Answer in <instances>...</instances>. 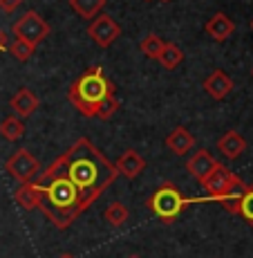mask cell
<instances>
[{"mask_svg": "<svg viewBox=\"0 0 253 258\" xmlns=\"http://www.w3.org/2000/svg\"><path fill=\"white\" fill-rule=\"evenodd\" d=\"M117 110H119L117 97H115V94H108V97L97 106V110H94V117H99V119H103V121H108V119L115 115Z\"/></svg>", "mask_w": 253, "mask_h": 258, "instance_id": "21", "label": "cell"}, {"mask_svg": "<svg viewBox=\"0 0 253 258\" xmlns=\"http://www.w3.org/2000/svg\"><path fill=\"white\" fill-rule=\"evenodd\" d=\"M103 218H106V222L110 227H121L123 222L128 220L126 205H121V202H112V205L106 209V213H103Z\"/></svg>", "mask_w": 253, "mask_h": 258, "instance_id": "20", "label": "cell"}, {"mask_svg": "<svg viewBox=\"0 0 253 258\" xmlns=\"http://www.w3.org/2000/svg\"><path fill=\"white\" fill-rule=\"evenodd\" d=\"M163 45H166V43H163V38H159L157 36V34H146V36H143V41L139 43V49H141L143 54H146V56H150V58H159V54H161V49H163Z\"/></svg>", "mask_w": 253, "mask_h": 258, "instance_id": "19", "label": "cell"}, {"mask_svg": "<svg viewBox=\"0 0 253 258\" xmlns=\"http://www.w3.org/2000/svg\"><path fill=\"white\" fill-rule=\"evenodd\" d=\"M38 97L34 94L29 88H21L16 94L12 97V101H9V106H12V110L16 112V117H32L34 112H36V108H38Z\"/></svg>", "mask_w": 253, "mask_h": 258, "instance_id": "8", "label": "cell"}, {"mask_svg": "<svg viewBox=\"0 0 253 258\" xmlns=\"http://www.w3.org/2000/svg\"><path fill=\"white\" fill-rule=\"evenodd\" d=\"M157 61H159L161 66L166 68V70H175V68L180 66L182 61H184V52H182V49L177 47L175 43H166Z\"/></svg>", "mask_w": 253, "mask_h": 258, "instance_id": "18", "label": "cell"}, {"mask_svg": "<svg viewBox=\"0 0 253 258\" xmlns=\"http://www.w3.org/2000/svg\"><path fill=\"white\" fill-rule=\"evenodd\" d=\"M88 36L97 43L99 47H110L112 43L121 36V27L110 14H99L92 18V23L88 25Z\"/></svg>", "mask_w": 253, "mask_h": 258, "instance_id": "4", "label": "cell"}, {"mask_svg": "<svg viewBox=\"0 0 253 258\" xmlns=\"http://www.w3.org/2000/svg\"><path fill=\"white\" fill-rule=\"evenodd\" d=\"M166 146L171 148L175 155H186V153L195 146V137H193V133L188 131V128L177 126V128H173V133L166 137Z\"/></svg>", "mask_w": 253, "mask_h": 258, "instance_id": "13", "label": "cell"}, {"mask_svg": "<svg viewBox=\"0 0 253 258\" xmlns=\"http://www.w3.org/2000/svg\"><path fill=\"white\" fill-rule=\"evenodd\" d=\"M14 200H16L25 211H29V209H36L38 207L41 196H38V188L34 182H23V184L16 188V193H14Z\"/></svg>", "mask_w": 253, "mask_h": 258, "instance_id": "15", "label": "cell"}, {"mask_svg": "<svg viewBox=\"0 0 253 258\" xmlns=\"http://www.w3.org/2000/svg\"><path fill=\"white\" fill-rule=\"evenodd\" d=\"M244 191H246V184L240 180V177H235V180H233L231 184L215 198V200H220V205L224 207L229 213H240V202H242Z\"/></svg>", "mask_w": 253, "mask_h": 258, "instance_id": "10", "label": "cell"}, {"mask_svg": "<svg viewBox=\"0 0 253 258\" xmlns=\"http://www.w3.org/2000/svg\"><path fill=\"white\" fill-rule=\"evenodd\" d=\"M251 74H253V68H251Z\"/></svg>", "mask_w": 253, "mask_h": 258, "instance_id": "30", "label": "cell"}, {"mask_svg": "<svg viewBox=\"0 0 253 258\" xmlns=\"http://www.w3.org/2000/svg\"><path fill=\"white\" fill-rule=\"evenodd\" d=\"M217 148L222 151V155L229 160H237L242 153L246 151V140L237 131H226L224 135L217 140Z\"/></svg>", "mask_w": 253, "mask_h": 258, "instance_id": "12", "label": "cell"}, {"mask_svg": "<svg viewBox=\"0 0 253 258\" xmlns=\"http://www.w3.org/2000/svg\"><path fill=\"white\" fill-rule=\"evenodd\" d=\"M0 49H7V36H5V32H0Z\"/></svg>", "mask_w": 253, "mask_h": 258, "instance_id": "25", "label": "cell"}, {"mask_svg": "<svg viewBox=\"0 0 253 258\" xmlns=\"http://www.w3.org/2000/svg\"><path fill=\"white\" fill-rule=\"evenodd\" d=\"M130 258H139V256H130Z\"/></svg>", "mask_w": 253, "mask_h": 258, "instance_id": "29", "label": "cell"}, {"mask_svg": "<svg viewBox=\"0 0 253 258\" xmlns=\"http://www.w3.org/2000/svg\"><path fill=\"white\" fill-rule=\"evenodd\" d=\"M23 133H25V123L16 115L7 117L3 123H0V137H3V140H7V142L21 140Z\"/></svg>", "mask_w": 253, "mask_h": 258, "instance_id": "17", "label": "cell"}, {"mask_svg": "<svg viewBox=\"0 0 253 258\" xmlns=\"http://www.w3.org/2000/svg\"><path fill=\"white\" fill-rule=\"evenodd\" d=\"M215 166H217V160H215V157H213L208 151H204V148H200V151H197L193 157H188V162H186L188 173H191L193 177H197L200 182L204 180V177H206Z\"/></svg>", "mask_w": 253, "mask_h": 258, "instance_id": "9", "label": "cell"}, {"mask_svg": "<svg viewBox=\"0 0 253 258\" xmlns=\"http://www.w3.org/2000/svg\"><path fill=\"white\" fill-rule=\"evenodd\" d=\"M117 166V173L123 177H128V180H135L139 173L146 168V160H143L141 155H139L137 151H126L121 157L115 162Z\"/></svg>", "mask_w": 253, "mask_h": 258, "instance_id": "11", "label": "cell"}, {"mask_svg": "<svg viewBox=\"0 0 253 258\" xmlns=\"http://www.w3.org/2000/svg\"><path fill=\"white\" fill-rule=\"evenodd\" d=\"M69 7H72L81 18L92 21V18L99 16L101 9L106 7V0H69Z\"/></svg>", "mask_w": 253, "mask_h": 258, "instance_id": "16", "label": "cell"}, {"mask_svg": "<svg viewBox=\"0 0 253 258\" xmlns=\"http://www.w3.org/2000/svg\"><path fill=\"white\" fill-rule=\"evenodd\" d=\"M115 92L112 81L106 77V72L99 66L90 68L76 79V81L69 86L67 99L74 103V108H78L83 117H94L97 106L108 97V94Z\"/></svg>", "mask_w": 253, "mask_h": 258, "instance_id": "1", "label": "cell"}, {"mask_svg": "<svg viewBox=\"0 0 253 258\" xmlns=\"http://www.w3.org/2000/svg\"><path fill=\"white\" fill-rule=\"evenodd\" d=\"M38 166H41V164H38V160L27 151V148H21V151H16L7 160V164H5L7 173L12 177H16L21 184H23V182H29L34 175H36Z\"/></svg>", "mask_w": 253, "mask_h": 258, "instance_id": "5", "label": "cell"}, {"mask_svg": "<svg viewBox=\"0 0 253 258\" xmlns=\"http://www.w3.org/2000/svg\"><path fill=\"white\" fill-rule=\"evenodd\" d=\"M233 32H235V23L222 12L211 16V21L206 23V34L211 38H215V41H226Z\"/></svg>", "mask_w": 253, "mask_h": 258, "instance_id": "14", "label": "cell"}, {"mask_svg": "<svg viewBox=\"0 0 253 258\" xmlns=\"http://www.w3.org/2000/svg\"><path fill=\"white\" fill-rule=\"evenodd\" d=\"M21 3L23 0H0V12L12 14V12H16V9L21 7Z\"/></svg>", "mask_w": 253, "mask_h": 258, "instance_id": "24", "label": "cell"}, {"mask_svg": "<svg viewBox=\"0 0 253 258\" xmlns=\"http://www.w3.org/2000/svg\"><path fill=\"white\" fill-rule=\"evenodd\" d=\"M12 32H14L16 38L27 41L29 45L36 47L38 43L45 41V38L49 36V25L45 23V18H43L38 12L29 9V12H25L23 16L12 25Z\"/></svg>", "mask_w": 253, "mask_h": 258, "instance_id": "3", "label": "cell"}, {"mask_svg": "<svg viewBox=\"0 0 253 258\" xmlns=\"http://www.w3.org/2000/svg\"><path fill=\"white\" fill-rule=\"evenodd\" d=\"M186 205H188V200L173 184H163L159 191L148 200V207L152 209V213L159 216L163 222H173L186 209Z\"/></svg>", "mask_w": 253, "mask_h": 258, "instance_id": "2", "label": "cell"}, {"mask_svg": "<svg viewBox=\"0 0 253 258\" xmlns=\"http://www.w3.org/2000/svg\"><path fill=\"white\" fill-rule=\"evenodd\" d=\"M235 173H231L229 168H226L224 164H220V162H217V166L213 168L211 173H208V175L204 177V180H202V186L206 188V193H208V198H213V200H215L217 196H220L222 191H224L226 186L231 184L233 180H235Z\"/></svg>", "mask_w": 253, "mask_h": 258, "instance_id": "6", "label": "cell"}, {"mask_svg": "<svg viewBox=\"0 0 253 258\" xmlns=\"http://www.w3.org/2000/svg\"><path fill=\"white\" fill-rule=\"evenodd\" d=\"M204 90L211 94L213 99H217V101H220V99H226L231 94L233 81H231V77L224 70H215V72H211L204 79Z\"/></svg>", "mask_w": 253, "mask_h": 258, "instance_id": "7", "label": "cell"}, {"mask_svg": "<svg viewBox=\"0 0 253 258\" xmlns=\"http://www.w3.org/2000/svg\"><path fill=\"white\" fill-rule=\"evenodd\" d=\"M240 216L253 227V184H246V191L240 202Z\"/></svg>", "mask_w": 253, "mask_h": 258, "instance_id": "23", "label": "cell"}, {"mask_svg": "<svg viewBox=\"0 0 253 258\" xmlns=\"http://www.w3.org/2000/svg\"><path fill=\"white\" fill-rule=\"evenodd\" d=\"M161 3H171V0H161Z\"/></svg>", "mask_w": 253, "mask_h": 258, "instance_id": "27", "label": "cell"}, {"mask_svg": "<svg viewBox=\"0 0 253 258\" xmlns=\"http://www.w3.org/2000/svg\"><path fill=\"white\" fill-rule=\"evenodd\" d=\"M58 258H74V256H72V254H61Z\"/></svg>", "mask_w": 253, "mask_h": 258, "instance_id": "26", "label": "cell"}, {"mask_svg": "<svg viewBox=\"0 0 253 258\" xmlns=\"http://www.w3.org/2000/svg\"><path fill=\"white\" fill-rule=\"evenodd\" d=\"M9 52H12V56L16 58V61L27 63L29 58H32V54H34V45H29L27 41L16 38V41H12V45H9Z\"/></svg>", "mask_w": 253, "mask_h": 258, "instance_id": "22", "label": "cell"}, {"mask_svg": "<svg viewBox=\"0 0 253 258\" xmlns=\"http://www.w3.org/2000/svg\"><path fill=\"white\" fill-rule=\"evenodd\" d=\"M251 29H253V21H251Z\"/></svg>", "mask_w": 253, "mask_h": 258, "instance_id": "28", "label": "cell"}]
</instances>
